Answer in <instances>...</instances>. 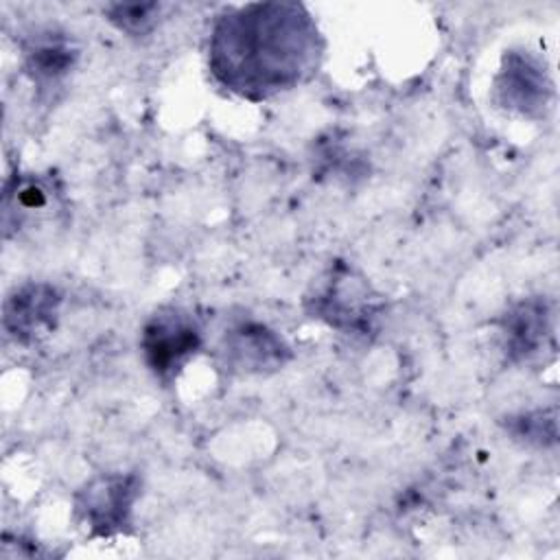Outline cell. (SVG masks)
Instances as JSON below:
<instances>
[{"label":"cell","instance_id":"9","mask_svg":"<svg viewBox=\"0 0 560 560\" xmlns=\"http://www.w3.org/2000/svg\"><path fill=\"white\" fill-rule=\"evenodd\" d=\"M59 199L57 184L46 175H15L4 186L2 223L4 234L11 230L35 225V221L52 214Z\"/></svg>","mask_w":560,"mask_h":560},{"label":"cell","instance_id":"1","mask_svg":"<svg viewBox=\"0 0 560 560\" xmlns=\"http://www.w3.org/2000/svg\"><path fill=\"white\" fill-rule=\"evenodd\" d=\"M324 55V37L298 2H252L217 15L208 68L219 85L265 101L304 83Z\"/></svg>","mask_w":560,"mask_h":560},{"label":"cell","instance_id":"5","mask_svg":"<svg viewBox=\"0 0 560 560\" xmlns=\"http://www.w3.org/2000/svg\"><path fill=\"white\" fill-rule=\"evenodd\" d=\"M556 315L549 300L536 295L512 304L499 319L501 348L510 363L532 361L556 348Z\"/></svg>","mask_w":560,"mask_h":560},{"label":"cell","instance_id":"12","mask_svg":"<svg viewBox=\"0 0 560 560\" xmlns=\"http://www.w3.org/2000/svg\"><path fill=\"white\" fill-rule=\"evenodd\" d=\"M158 13H160L158 2L107 7V20L129 35H144L155 24Z\"/></svg>","mask_w":560,"mask_h":560},{"label":"cell","instance_id":"3","mask_svg":"<svg viewBox=\"0 0 560 560\" xmlns=\"http://www.w3.org/2000/svg\"><path fill=\"white\" fill-rule=\"evenodd\" d=\"M140 479L133 472H103L74 494V512L90 536H116L131 525Z\"/></svg>","mask_w":560,"mask_h":560},{"label":"cell","instance_id":"11","mask_svg":"<svg viewBox=\"0 0 560 560\" xmlns=\"http://www.w3.org/2000/svg\"><path fill=\"white\" fill-rule=\"evenodd\" d=\"M505 429L514 440L532 446H553L558 440L556 431V409H538L505 418Z\"/></svg>","mask_w":560,"mask_h":560},{"label":"cell","instance_id":"6","mask_svg":"<svg viewBox=\"0 0 560 560\" xmlns=\"http://www.w3.org/2000/svg\"><path fill=\"white\" fill-rule=\"evenodd\" d=\"M553 94L545 66L525 50L505 52L494 77V98L501 107L521 116H542Z\"/></svg>","mask_w":560,"mask_h":560},{"label":"cell","instance_id":"8","mask_svg":"<svg viewBox=\"0 0 560 560\" xmlns=\"http://www.w3.org/2000/svg\"><path fill=\"white\" fill-rule=\"evenodd\" d=\"M223 363L241 374H267L282 368L291 350L284 339L260 322H238L221 339Z\"/></svg>","mask_w":560,"mask_h":560},{"label":"cell","instance_id":"10","mask_svg":"<svg viewBox=\"0 0 560 560\" xmlns=\"http://www.w3.org/2000/svg\"><path fill=\"white\" fill-rule=\"evenodd\" d=\"M77 61V50L61 35H39L24 52V66L33 83L48 88L61 81Z\"/></svg>","mask_w":560,"mask_h":560},{"label":"cell","instance_id":"2","mask_svg":"<svg viewBox=\"0 0 560 560\" xmlns=\"http://www.w3.org/2000/svg\"><path fill=\"white\" fill-rule=\"evenodd\" d=\"M306 311L343 335L370 337L378 328L383 302L361 273L335 260L308 293Z\"/></svg>","mask_w":560,"mask_h":560},{"label":"cell","instance_id":"7","mask_svg":"<svg viewBox=\"0 0 560 560\" xmlns=\"http://www.w3.org/2000/svg\"><path fill=\"white\" fill-rule=\"evenodd\" d=\"M59 306L61 295L52 284L26 282L15 287L2 304L4 332L20 346H33L55 330Z\"/></svg>","mask_w":560,"mask_h":560},{"label":"cell","instance_id":"4","mask_svg":"<svg viewBox=\"0 0 560 560\" xmlns=\"http://www.w3.org/2000/svg\"><path fill=\"white\" fill-rule=\"evenodd\" d=\"M140 348L149 370L168 381L195 357L201 348V330L192 315L179 308H166L144 324Z\"/></svg>","mask_w":560,"mask_h":560}]
</instances>
